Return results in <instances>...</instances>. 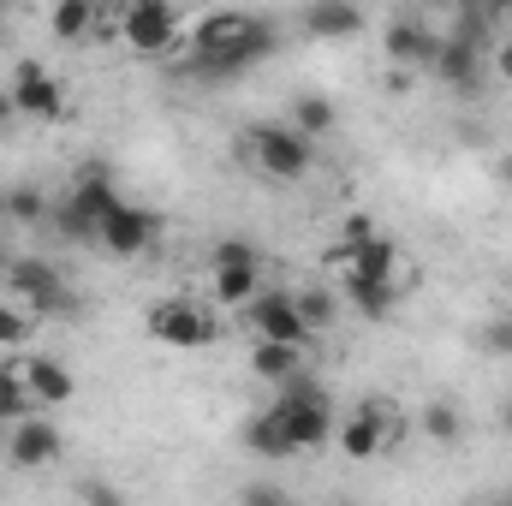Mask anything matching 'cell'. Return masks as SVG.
<instances>
[{"mask_svg":"<svg viewBox=\"0 0 512 506\" xmlns=\"http://www.w3.org/2000/svg\"><path fill=\"white\" fill-rule=\"evenodd\" d=\"M143 328H149V340H161L173 352H197V346L215 340V316L197 298H155L149 316H143Z\"/></svg>","mask_w":512,"mask_h":506,"instance_id":"5","label":"cell"},{"mask_svg":"<svg viewBox=\"0 0 512 506\" xmlns=\"http://www.w3.org/2000/svg\"><path fill=\"white\" fill-rule=\"evenodd\" d=\"M245 149H251L256 167H262L268 179H280V185H292V179H304V173L316 167V143L298 137L286 120H256V126L245 131Z\"/></svg>","mask_w":512,"mask_h":506,"instance_id":"3","label":"cell"},{"mask_svg":"<svg viewBox=\"0 0 512 506\" xmlns=\"http://www.w3.org/2000/svg\"><path fill=\"white\" fill-rule=\"evenodd\" d=\"M155 233H161V221L149 215V209H137V203H120L108 221H102V233H96V245L114 256H143L155 245Z\"/></svg>","mask_w":512,"mask_h":506,"instance_id":"11","label":"cell"},{"mask_svg":"<svg viewBox=\"0 0 512 506\" xmlns=\"http://www.w3.org/2000/svg\"><path fill=\"white\" fill-rule=\"evenodd\" d=\"M304 36H316V42H346V36H358L364 30V12L352 6V0H316V6H304Z\"/></svg>","mask_w":512,"mask_h":506,"instance_id":"16","label":"cell"},{"mask_svg":"<svg viewBox=\"0 0 512 506\" xmlns=\"http://www.w3.org/2000/svg\"><path fill=\"white\" fill-rule=\"evenodd\" d=\"M274 54V24L251 18V12H209L197 24V72L209 78H233L251 60Z\"/></svg>","mask_w":512,"mask_h":506,"instance_id":"1","label":"cell"},{"mask_svg":"<svg viewBox=\"0 0 512 506\" xmlns=\"http://www.w3.org/2000/svg\"><path fill=\"white\" fill-rule=\"evenodd\" d=\"M429 72L447 84V90H477L483 84V48L477 42H465V36H441V48H435V60H429Z\"/></svg>","mask_w":512,"mask_h":506,"instance_id":"13","label":"cell"},{"mask_svg":"<svg viewBox=\"0 0 512 506\" xmlns=\"http://www.w3.org/2000/svg\"><path fill=\"white\" fill-rule=\"evenodd\" d=\"M405 435H411V417L393 411L387 399H364V405L334 429V441H340L346 459H376L387 441H405Z\"/></svg>","mask_w":512,"mask_h":506,"instance_id":"4","label":"cell"},{"mask_svg":"<svg viewBox=\"0 0 512 506\" xmlns=\"http://www.w3.org/2000/svg\"><path fill=\"white\" fill-rule=\"evenodd\" d=\"M274 411H280V423H286V441H292V453H310V447H328L334 441V405H328V393L316 387L310 376L286 381L280 387V399H274Z\"/></svg>","mask_w":512,"mask_h":506,"instance_id":"2","label":"cell"},{"mask_svg":"<svg viewBox=\"0 0 512 506\" xmlns=\"http://www.w3.org/2000/svg\"><path fill=\"white\" fill-rule=\"evenodd\" d=\"M18 370H24V387H30L36 405H66L78 393V381L60 358H18Z\"/></svg>","mask_w":512,"mask_h":506,"instance_id":"17","label":"cell"},{"mask_svg":"<svg viewBox=\"0 0 512 506\" xmlns=\"http://www.w3.org/2000/svg\"><path fill=\"white\" fill-rule=\"evenodd\" d=\"M6 120H18V108H12V96L0 90V126H6Z\"/></svg>","mask_w":512,"mask_h":506,"instance_id":"35","label":"cell"},{"mask_svg":"<svg viewBox=\"0 0 512 506\" xmlns=\"http://www.w3.org/2000/svg\"><path fill=\"white\" fill-rule=\"evenodd\" d=\"M60 453H66V441H60V429H54L48 417H30V423L6 429V465H12V471H42V465H54Z\"/></svg>","mask_w":512,"mask_h":506,"instance_id":"10","label":"cell"},{"mask_svg":"<svg viewBox=\"0 0 512 506\" xmlns=\"http://www.w3.org/2000/svg\"><path fill=\"white\" fill-rule=\"evenodd\" d=\"M209 292L227 310H251L262 298V268H221V274H209Z\"/></svg>","mask_w":512,"mask_h":506,"instance_id":"21","label":"cell"},{"mask_svg":"<svg viewBox=\"0 0 512 506\" xmlns=\"http://www.w3.org/2000/svg\"><path fill=\"white\" fill-rule=\"evenodd\" d=\"M483 346H489L495 358H512V322H489V328H483Z\"/></svg>","mask_w":512,"mask_h":506,"instance_id":"33","label":"cell"},{"mask_svg":"<svg viewBox=\"0 0 512 506\" xmlns=\"http://www.w3.org/2000/svg\"><path fill=\"white\" fill-rule=\"evenodd\" d=\"M251 376L274 381V387L298 381L304 376V346H268V340H251Z\"/></svg>","mask_w":512,"mask_h":506,"instance_id":"18","label":"cell"},{"mask_svg":"<svg viewBox=\"0 0 512 506\" xmlns=\"http://www.w3.org/2000/svg\"><path fill=\"white\" fill-rule=\"evenodd\" d=\"M0 209H6L12 221H24V227H30V221H42V215H48V197H42L36 185H12V191L0 197Z\"/></svg>","mask_w":512,"mask_h":506,"instance_id":"28","label":"cell"},{"mask_svg":"<svg viewBox=\"0 0 512 506\" xmlns=\"http://www.w3.org/2000/svg\"><path fill=\"white\" fill-rule=\"evenodd\" d=\"M507 322H512V304H507Z\"/></svg>","mask_w":512,"mask_h":506,"instance_id":"38","label":"cell"},{"mask_svg":"<svg viewBox=\"0 0 512 506\" xmlns=\"http://www.w3.org/2000/svg\"><path fill=\"white\" fill-rule=\"evenodd\" d=\"M66 203H72L84 221H96V233H102V221H108V215H114L126 197L114 191V173H108L102 161H90V167H78V179L66 185Z\"/></svg>","mask_w":512,"mask_h":506,"instance_id":"12","label":"cell"},{"mask_svg":"<svg viewBox=\"0 0 512 506\" xmlns=\"http://www.w3.org/2000/svg\"><path fill=\"white\" fill-rule=\"evenodd\" d=\"M96 18H102V12H96L90 0H60V6L48 12V30H54L60 42H84V36L96 30Z\"/></svg>","mask_w":512,"mask_h":506,"instance_id":"24","label":"cell"},{"mask_svg":"<svg viewBox=\"0 0 512 506\" xmlns=\"http://www.w3.org/2000/svg\"><path fill=\"white\" fill-rule=\"evenodd\" d=\"M114 30H120V42L137 48V54H167L179 42V12L167 0H131V6L114 12Z\"/></svg>","mask_w":512,"mask_h":506,"instance_id":"6","label":"cell"},{"mask_svg":"<svg viewBox=\"0 0 512 506\" xmlns=\"http://www.w3.org/2000/svg\"><path fill=\"white\" fill-rule=\"evenodd\" d=\"M30 417H36V399H30V387H24L18 358H6V364H0V435L18 429V423H30Z\"/></svg>","mask_w":512,"mask_h":506,"instance_id":"19","label":"cell"},{"mask_svg":"<svg viewBox=\"0 0 512 506\" xmlns=\"http://www.w3.org/2000/svg\"><path fill=\"white\" fill-rule=\"evenodd\" d=\"M6 286H12V304H24V310H36V316L66 304V280H60V268H54L48 256H12Z\"/></svg>","mask_w":512,"mask_h":506,"instance_id":"9","label":"cell"},{"mask_svg":"<svg viewBox=\"0 0 512 506\" xmlns=\"http://www.w3.org/2000/svg\"><path fill=\"white\" fill-rule=\"evenodd\" d=\"M376 233H382V227H376L370 215H346V227H340V245L328 251V262H334V268H346V262H352V256L364 251V245H370Z\"/></svg>","mask_w":512,"mask_h":506,"instance_id":"25","label":"cell"},{"mask_svg":"<svg viewBox=\"0 0 512 506\" xmlns=\"http://www.w3.org/2000/svg\"><path fill=\"white\" fill-rule=\"evenodd\" d=\"M239 506H292V495H286L280 483L256 477V483H245V495H239Z\"/></svg>","mask_w":512,"mask_h":506,"instance_id":"31","label":"cell"},{"mask_svg":"<svg viewBox=\"0 0 512 506\" xmlns=\"http://www.w3.org/2000/svg\"><path fill=\"white\" fill-rule=\"evenodd\" d=\"M489 506H512V489H507V495H495V501H489Z\"/></svg>","mask_w":512,"mask_h":506,"instance_id":"37","label":"cell"},{"mask_svg":"<svg viewBox=\"0 0 512 506\" xmlns=\"http://www.w3.org/2000/svg\"><path fill=\"white\" fill-rule=\"evenodd\" d=\"M221 268H262V251H256L251 239L227 233V239H215V251H209V274H221Z\"/></svg>","mask_w":512,"mask_h":506,"instance_id":"26","label":"cell"},{"mask_svg":"<svg viewBox=\"0 0 512 506\" xmlns=\"http://www.w3.org/2000/svg\"><path fill=\"white\" fill-rule=\"evenodd\" d=\"M292 298H298V316H304V328H310V334H322V328L334 322V298H328V292H316V286H310V292H292Z\"/></svg>","mask_w":512,"mask_h":506,"instance_id":"29","label":"cell"},{"mask_svg":"<svg viewBox=\"0 0 512 506\" xmlns=\"http://www.w3.org/2000/svg\"><path fill=\"white\" fill-rule=\"evenodd\" d=\"M36 334V310H24V304H12V298H0V346H24Z\"/></svg>","mask_w":512,"mask_h":506,"instance_id":"27","label":"cell"},{"mask_svg":"<svg viewBox=\"0 0 512 506\" xmlns=\"http://www.w3.org/2000/svg\"><path fill=\"white\" fill-rule=\"evenodd\" d=\"M6 96H12V108H18L24 120H48V126L66 120V84H60L42 60H18Z\"/></svg>","mask_w":512,"mask_h":506,"instance_id":"7","label":"cell"},{"mask_svg":"<svg viewBox=\"0 0 512 506\" xmlns=\"http://www.w3.org/2000/svg\"><path fill=\"white\" fill-rule=\"evenodd\" d=\"M78 501L84 506H131L126 495H120L114 483H102V477H84V483H78Z\"/></svg>","mask_w":512,"mask_h":506,"instance_id":"32","label":"cell"},{"mask_svg":"<svg viewBox=\"0 0 512 506\" xmlns=\"http://www.w3.org/2000/svg\"><path fill=\"white\" fill-rule=\"evenodd\" d=\"M54 227H60V233L72 239V245H96V221H84V215H78V209H72L66 197L54 203Z\"/></svg>","mask_w":512,"mask_h":506,"instance_id":"30","label":"cell"},{"mask_svg":"<svg viewBox=\"0 0 512 506\" xmlns=\"http://www.w3.org/2000/svg\"><path fill=\"white\" fill-rule=\"evenodd\" d=\"M501 429H507V435H512V399H507V405H501Z\"/></svg>","mask_w":512,"mask_h":506,"instance_id":"36","label":"cell"},{"mask_svg":"<svg viewBox=\"0 0 512 506\" xmlns=\"http://www.w3.org/2000/svg\"><path fill=\"white\" fill-rule=\"evenodd\" d=\"M340 286H399V239L376 233L364 251L340 268Z\"/></svg>","mask_w":512,"mask_h":506,"instance_id":"14","label":"cell"},{"mask_svg":"<svg viewBox=\"0 0 512 506\" xmlns=\"http://www.w3.org/2000/svg\"><path fill=\"white\" fill-rule=\"evenodd\" d=\"M411 429H417L423 441H435V447H453V441L465 435V417H459V405H453V399H429V405L411 417Z\"/></svg>","mask_w":512,"mask_h":506,"instance_id":"20","label":"cell"},{"mask_svg":"<svg viewBox=\"0 0 512 506\" xmlns=\"http://www.w3.org/2000/svg\"><path fill=\"white\" fill-rule=\"evenodd\" d=\"M387 60H399V66H429L435 60V48H441V36L423 24V18H387Z\"/></svg>","mask_w":512,"mask_h":506,"instance_id":"15","label":"cell"},{"mask_svg":"<svg viewBox=\"0 0 512 506\" xmlns=\"http://www.w3.org/2000/svg\"><path fill=\"white\" fill-rule=\"evenodd\" d=\"M245 447H251L256 459H292V441H286V423H280L274 405L256 411L251 423H245Z\"/></svg>","mask_w":512,"mask_h":506,"instance_id":"22","label":"cell"},{"mask_svg":"<svg viewBox=\"0 0 512 506\" xmlns=\"http://www.w3.org/2000/svg\"><path fill=\"white\" fill-rule=\"evenodd\" d=\"M286 126L298 131V137H310V143H316V137H328V131L340 126V114H334V102H328V96L304 90V96H292V120H286Z\"/></svg>","mask_w":512,"mask_h":506,"instance_id":"23","label":"cell"},{"mask_svg":"<svg viewBox=\"0 0 512 506\" xmlns=\"http://www.w3.org/2000/svg\"><path fill=\"white\" fill-rule=\"evenodd\" d=\"M495 78L512 84V36H501V48H495Z\"/></svg>","mask_w":512,"mask_h":506,"instance_id":"34","label":"cell"},{"mask_svg":"<svg viewBox=\"0 0 512 506\" xmlns=\"http://www.w3.org/2000/svg\"><path fill=\"white\" fill-rule=\"evenodd\" d=\"M245 322H251L256 340H268V346H304L310 352V328L298 316V298L280 292V286H262V298L245 310Z\"/></svg>","mask_w":512,"mask_h":506,"instance_id":"8","label":"cell"}]
</instances>
